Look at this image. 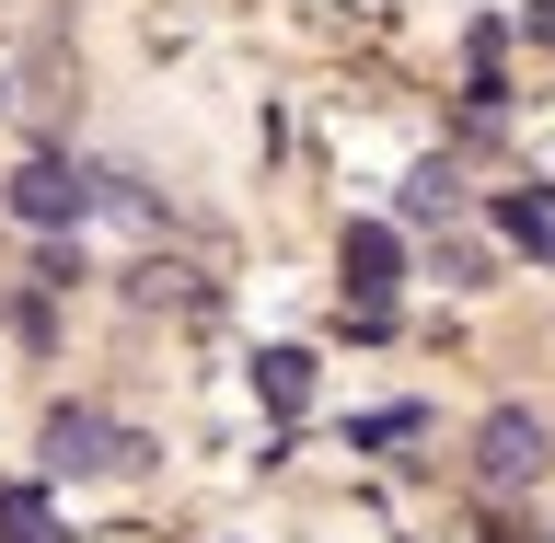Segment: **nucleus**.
<instances>
[{
  "label": "nucleus",
  "mask_w": 555,
  "mask_h": 543,
  "mask_svg": "<svg viewBox=\"0 0 555 543\" xmlns=\"http://www.w3.org/2000/svg\"><path fill=\"white\" fill-rule=\"evenodd\" d=\"M405 220H463V185H451L440 163H428V173H405Z\"/></svg>",
  "instance_id": "6e6552de"
},
{
  "label": "nucleus",
  "mask_w": 555,
  "mask_h": 543,
  "mask_svg": "<svg viewBox=\"0 0 555 543\" xmlns=\"http://www.w3.org/2000/svg\"><path fill=\"white\" fill-rule=\"evenodd\" d=\"M336 277H347V301H359V312H382V301H393V277H405V243H393V220H347Z\"/></svg>",
  "instance_id": "20e7f679"
},
{
  "label": "nucleus",
  "mask_w": 555,
  "mask_h": 543,
  "mask_svg": "<svg viewBox=\"0 0 555 543\" xmlns=\"http://www.w3.org/2000/svg\"><path fill=\"white\" fill-rule=\"evenodd\" d=\"M0 116H12V81H0Z\"/></svg>",
  "instance_id": "9d476101"
},
{
  "label": "nucleus",
  "mask_w": 555,
  "mask_h": 543,
  "mask_svg": "<svg viewBox=\"0 0 555 543\" xmlns=\"http://www.w3.org/2000/svg\"><path fill=\"white\" fill-rule=\"evenodd\" d=\"M498 232H509L520 255H544V267H555V185H509V197H498Z\"/></svg>",
  "instance_id": "39448f33"
},
{
  "label": "nucleus",
  "mask_w": 555,
  "mask_h": 543,
  "mask_svg": "<svg viewBox=\"0 0 555 543\" xmlns=\"http://www.w3.org/2000/svg\"><path fill=\"white\" fill-rule=\"evenodd\" d=\"M35 277H47V289H69V277H81V243H69V232H47V255H35Z\"/></svg>",
  "instance_id": "1a4fd4ad"
},
{
  "label": "nucleus",
  "mask_w": 555,
  "mask_h": 543,
  "mask_svg": "<svg viewBox=\"0 0 555 543\" xmlns=\"http://www.w3.org/2000/svg\"><path fill=\"white\" fill-rule=\"evenodd\" d=\"M0 543H69L47 486H0Z\"/></svg>",
  "instance_id": "423d86ee"
},
{
  "label": "nucleus",
  "mask_w": 555,
  "mask_h": 543,
  "mask_svg": "<svg viewBox=\"0 0 555 543\" xmlns=\"http://www.w3.org/2000/svg\"><path fill=\"white\" fill-rule=\"evenodd\" d=\"M255 393H267V416H301L312 405V359L301 347H267V359H255Z\"/></svg>",
  "instance_id": "0eeeda50"
},
{
  "label": "nucleus",
  "mask_w": 555,
  "mask_h": 543,
  "mask_svg": "<svg viewBox=\"0 0 555 543\" xmlns=\"http://www.w3.org/2000/svg\"><path fill=\"white\" fill-rule=\"evenodd\" d=\"M0 208H12L24 232H81V220H93V173L69 163V151H35V163L0 185Z\"/></svg>",
  "instance_id": "f03ea898"
},
{
  "label": "nucleus",
  "mask_w": 555,
  "mask_h": 543,
  "mask_svg": "<svg viewBox=\"0 0 555 543\" xmlns=\"http://www.w3.org/2000/svg\"><path fill=\"white\" fill-rule=\"evenodd\" d=\"M544 463H555V428H544L532 405H498V416L475 428V486H498V497H520Z\"/></svg>",
  "instance_id": "7ed1b4c3"
},
{
  "label": "nucleus",
  "mask_w": 555,
  "mask_h": 543,
  "mask_svg": "<svg viewBox=\"0 0 555 543\" xmlns=\"http://www.w3.org/2000/svg\"><path fill=\"white\" fill-rule=\"evenodd\" d=\"M139 463H151L139 428H116L93 405H47V475H139Z\"/></svg>",
  "instance_id": "f257e3e1"
}]
</instances>
